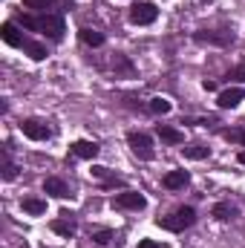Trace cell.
Listing matches in <instances>:
<instances>
[{"label": "cell", "mask_w": 245, "mask_h": 248, "mask_svg": "<svg viewBox=\"0 0 245 248\" xmlns=\"http://www.w3.org/2000/svg\"><path fill=\"white\" fill-rule=\"evenodd\" d=\"M17 23L23 26V29H32V32H41V35H46V38H52V41H61L63 38V17L61 15H17Z\"/></svg>", "instance_id": "obj_1"}, {"label": "cell", "mask_w": 245, "mask_h": 248, "mask_svg": "<svg viewBox=\"0 0 245 248\" xmlns=\"http://www.w3.org/2000/svg\"><path fill=\"white\" fill-rule=\"evenodd\" d=\"M196 222V211L193 208H176L173 214H168V217H159L156 219V225L159 228H165V231H173V234H182L184 228H190Z\"/></svg>", "instance_id": "obj_2"}, {"label": "cell", "mask_w": 245, "mask_h": 248, "mask_svg": "<svg viewBox=\"0 0 245 248\" xmlns=\"http://www.w3.org/2000/svg\"><path fill=\"white\" fill-rule=\"evenodd\" d=\"M127 144H130V150H133L141 162H150V159H153V141H150L147 133H130V136H127Z\"/></svg>", "instance_id": "obj_3"}, {"label": "cell", "mask_w": 245, "mask_h": 248, "mask_svg": "<svg viewBox=\"0 0 245 248\" xmlns=\"http://www.w3.org/2000/svg\"><path fill=\"white\" fill-rule=\"evenodd\" d=\"M20 133H23L26 139H32V141H46V139H52V130L46 127V122H41V119H23V122H20Z\"/></svg>", "instance_id": "obj_4"}, {"label": "cell", "mask_w": 245, "mask_h": 248, "mask_svg": "<svg viewBox=\"0 0 245 248\" xmlns=\"http://www.w3.org/2000/svg\"><path fill=\"white\" fill-rule=\"evenodd\" d=\"M156 17H159V9L153 3H136L130 9V23H136V26H150Z\"/></svg>", "instance_id": "obj_5"}, {"label": "cell", "mask_w": 245, "mask_h": 248, "mask_svg": "<svg viewBox=\"0 0 245 248\" xmlns=\"http://www.w3.org/2000/svg\"><path fill=\"white\" fill-rule=\"evenodd\" d=\"M113 205H116V208H124V211H141V208L147 205V199H144L138 190H124V193H119V196L113 199Z\"/></svg>", "instance_id": "obj_6"}, {"label": "cell", "mask_w": 245, "mask_h": 248, "mask_svg": "<svg viewBox=\"0 0 245 248\" xmlns=\"http://www.w3.org/2000/svg\"><path fill=\"white\" fill-rule=\"evenodd\" d=\"M243 98H245L243 87H231V90H222V93H219L216 104H219L222 110H234V107H240V101H243Z\"/></svg>", "instance_id": "obj_7"}, {"label": "cell", "mask_w": 245, "mask_h": 248, "mask_svg": "<svg viewBox=\"0 0 245 248\" xmlns=\"http://www.w3.org/2000/svg\"><path fill=\"white\" fill-rule=\"evenodd\" d=\"M193 41H196V44H211V46H228V44L234 41V35H231V32L216 35V32H205V29H199V32L193 35Z\"/></svg>", "instance_id": "obj_8"}, {"label": "cell", "mask_w": 245, "mask_h": 248, "mask_svg": "<svg viewBox=\"0 0 245 248\" xmlns=\"http://www.w3.org/2000/svg\"><path fill=\"white\" fill-rule=\"evenodd\" d=\"M0 38H3L9 46H17V49H23V44H26V38L17 32V26H15L12 20H6V23L0 26Z\"/></svg>", "instance_id": "obj_9"}, {"label": "cell", "mask_w": 245, "mask_h": 248, "mask_svg": "<svg viewBox=\"0 0 245 248\" xmlns=\"http://www.w3.org/2000/svg\"><path fill=\"white\" fill-rule=\"evenodd\" d=\"M69 153H72V156H78V159H95V156L101 153V147H98L95 141L81 139V141H75V144L69 147Z\"/></svg>", "instance_id": "obj_10"}, {"label": "cell", "mask_w": 245, "mask_h": 248, "mask_svg": "<svg viewBox=\"0 0 245 248\" xmlns=\"http://www.w3.org/2000/svg\"><path fill=\"white\" fill-rule=\"evenodd\" d=\"M44 193H49V196H55V199H66V196H69V187H66L63 179L49 176V179L44 182Z\"/></svg>", "instance_id": "obj_11"}, {"label": "cell", "mask_w": 245, "mask_h": 248, "mask_svg": "<svg viewBox=\"0 0 245 248\" xmlns=\"http://www.w3.org/2000/svg\"><path fill=\"white\" fill-rule=\"evenodd\" d=\"M190 182V173L187 170H170L168 176H165V187L168 190H179V187H184Z\"/></svg>", "instance_id": "obj_12"}, {"label": "cell", "mask_w": 245, "mask_h": 248, "mask_svg": "<svg viewBox=\"0 0 245 248\" xmlns=\"http://www.w3.org/2000/svg\"><path fill=\"white\" fill-rule=\"evenodd\" d=\"M159 139L168 144H184V136L176 127H168V124H159Z\"/></svg>", "instance_id": "obj_13"}, {"label": "cell", "mask_w": 245, "mask_h": 248, "mask_svg": "<svg viewBox=\"0 0 245 248\" xmlns=\"http://www.w3.org/2000/svg\"><path fill=\"white\" fill-rule=\"evenodd\" d=\"M23 52H26L32 61H44V58L49 55L44 44H38V41H29V38H26V44H23Z\"/></svg>", "instance_id": "obj_14"}, {"label": "cell", "mask_w": 245, "mask_h": 248, "mask_svg": "<svg viewBox=\"0 0 245 248\" xmlns=\"http://www.w3.org/2000/svg\"><path fill=\"white\" fill-rule=\"evenodd\" d=\"M211 214H214L219 222H228V219H234V217H237V208H234L231 202H216Z\"/></svg>", "instance_id": "obj_15"}, {"label": "cell", "mask_w": 245, "mask_h": 248, "mask_svg": "<svg viewBox=\"0 0 245 248\" xmlns=\"http://www.w3.org/2000/svg\"><path fill=\"white\" fill-rule=\"evenodd\" d=\"M182 156L184 159H208L211 156V147H205V144H184L182 147Z\"/></svg>", "instance_id": "obj_16"}, {"label": "cell", "mask_w": 245, "mask_h": 248, "mask_svg": "<svg viewBox=\"0 0 245 248\" xmlns=\"http://www.w3.org/2000/svg\"><path fill=\"white\" fill-rule=\"evenodd\" d=\"M61 217H66V219H55L52 222V231L61 234V237H75V222L69 219V214H61Z\"/></svg>", "instance_id": "obj_17"}, {"label": "cell", "mask_w": 245, "mask_h": 248, "mask_svg": "<svg viewBox=\"0 0 245 248\" xmlns=\"http://www.w3.org/2000/svg\"><path fill=\"white\" fill-rule=\"evenodd\" d=\"M23 211L32 214V217H41V214H46V202L38 199V196H29V199H23Z\"/></svg>", "instance_id": "obj_18"}, {"label": "cell", "mask_w": 245, "mask_h": 248, "mask_svg": "<svg viewBox=\"0 0 245 248\" xmlns=\"http://www.w3.org/2000/svg\"><path fill=\"white\" fill-rule=\"evenodd\" d=\"M78 38H81V44H87V46H101V44H104V35L95 32V29H81Z\"/></svg>", "instance_id": "obj_19"}, {"label": "cell", "mask_w": 245, "mask_h": 248, "mask_svg": "<svg viewBox=\"0 0 245 248\" xmlns=\"http://www.w3.org/2000/svg\"><path fill=\"white\" fill-rule=\"evenodd\" d=\"M147 110L156 113V116H168V113H170V101H168V98H150Z\"/></svg>", "instance_id": "obj_20"}, {"label": "cell", "mask_w": 245, "mask_h": 248, "mask_svg": "<svg viewBox=\"0 0 245 248\" xmlns=\"http://www.w3.org/2000/svg\"><path fill=\"white\" fill-rule=\"evenodd\" d=\"M17 176V168L12 165V159H9V150H3V179L6 182H12Z\"/></svg>", "instance_id": "obj_21"}, {"label": "cell", "mask_w": 245, "mask_h": 248, "mask_svg": "<svg viewBox=\"0 0 245 248\" xmlns=\"http://www.w3.org/2000/svg\"><path fill=\"white\" fill-rule=\"evenodd\" d=\"M52 3H55V0H23V6H26V9H35V12H44V15H46V12L52 9Z\"/></svg>", "instance_id": "obj_22"}, {"label": "cell", "mask_w": 245, "mask_h": 248, "mask_svg": "<svg viewBox=\"0 0 245 248\" xmlns=\"http://www.w3.org/2000/svg\"><path fill=\"white\" fill-rule=\"evenodd\" d=\"M222 139L237 141V144H245V130H222Z\"/></svg>", "instance_id": "obj_23"}, {"label": "cell", "mask_w": 245, "mask_h": 248, "mask_svg": "<svg viewBox=\"0 0 245 248\" xmlns=\"http://www.w3.org/2000/svg\"><path fill=\"white\" fill-rule=\"evenodd\" d=\"M228 81H243V84H245V61L237 63V66L228 72Z\"/></svg>", "instance_id": "obj_24"}, {"label": "cell", "mask_w": 245, "mask_h": 248, "mask_svg": "<svg viewBox=\"0 0 245 248\" xmlns=\"http://www.w3.org/2000/svg\"><path fill=\"white\" fill-rule=\"evenodd\" d=\"M92 240H95L98 246H107V243L113 240V231H107V228H101V231H95V234H92Z\"/></svg>", "instance_id": "obj_25"}, {"label": "cell", "mask_w": 245, "mask_h": 248, "mask_svg": "<svg viewBox=\"0 0 245 248\" xmlns=\"http://www.w3.org/2000/svg\"><path fill=\"white\" fill-rule=\"evenodd\" d=\"M92 176H98V179H110L107 168H101V165H95V168H92Z\"/></svg>", "instance_id": "obj_26"}, {"label": "cell", "mask_w": 245, "mask_h": 248, "mask_svg": "<svg viewBox=\"0 0 245 248\" xmlns=\"http://www.w3.org/2000/svg\"><path fill=\"white\" fill-rule=\"evenodd\" d=\"M138 248H162V246H159V243H153V240H141Z\"/></svg>", "instance_id": "obj_27"}, {"label": "cell", "mask_w": 245, "mask_h": 248, "mask_svg": "<svg viewBox=\"0 0 245 248\" xmlns=\"http://www.w3.org/2000/svg\"><path fill=\"white\" fill-rule=\"evenodd\" d=\"M202 87H205L208 93H214V90H216V84H214V81H202Z\"/></svg>", "instance_id": "obj_28"}, {"label": "cell", "mask_w": 245, "mask_h": 248, "mask_svg": "<svg viewBox=\"0 0 245 248\" xmlns=\"http://www.w3.org/2000/svg\"><path fill=\"white\" fill-rule=\"evenodd\" d=\"M237 159H240V165H245V150H240V156H237Z\"/></svg>", "instance_id": "obj_29"}]
</instances>
